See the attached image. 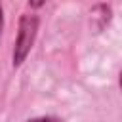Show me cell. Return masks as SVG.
I'll return each instance as SVG.
<instances>
[{"label": "cell", "instance_id": "2", "mask_svg": "<svg viewBox=\"0 0 122 122\" xmlns=\"http://www.w3.org/2000/svg\"><path fill=\"white\" fill-rule=\"evenodd\" d=\"M27 122H61V120L55 118V116H38V118H30V120H27Z\"/></svg>", "mask_w": 122, "mask_h": 122}, {"label": "cell", "instance_id": "3", "mask_svg": "<svg viewBox=\"0 0 122 122\" xmlns=\"http://www.w3.org/2000/svg\"><path fill=\"white\" fill-rule=\"evenodd\" d=\"M44 4H46V0H29V6H30V8H34V10L42 8Z\"/></svg>", "mask_w": 122, "mask_h": 122}, {"label": "cell", "instance_id": "4", "mask_svg": "<svg viewBox=\"0 0 122 122\" xmlns=\"http://www.w3.org/2000/svg\"><path fill=\"white\" fill-rule=\"evenodd\" d=\"M4 30V10H2V2H0V34Z\"/></svg>", "mask_w": 122, "mask_h": 122}, {"label": "cell", "instance_id": "1", "mask_svg": "<svg viewBox=\"0 0 122 122\" xmlns=\"http://www.w3.org/2000/svg\"><path fill=\"white\" fill-rule=\"evenodd\" d=\"M36 30H38V17L36 15L25 13L19 17V29H17L15 44H13V55H11L13 67H21L23 61L27 59V55L30 53V48L36 38Z\"/></svg>", "mask_w": 122, "mask_h": 122}]
</instances>
